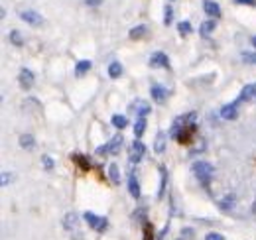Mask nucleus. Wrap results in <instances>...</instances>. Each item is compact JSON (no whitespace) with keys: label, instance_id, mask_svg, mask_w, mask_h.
I'll return each instance as SVG.
<instances>
[{"label":"nucleus","instance_id":"obj_11","mask_svg":"<svg viewBox=\"0 0 256 240\" xmlns=\"http://www.w3.org/2000/svg\"><path fill=\"white\" fill-rule=\"evenodd\" d=\"M150 94H152V98L154 100H158V102H164L166 98H168V89L166 87H162V85H154L152 89H150Z\"/></svg>","mask_w":256,"mask_h":240},{"label":"nucleus","instance_id":"obj_2","mask_svg":"<svg viewBox=\"0 0 256 240\" xmlns=\"http://www.w3.org/2000/svg\"><path fill=\"white\" fill-rule=\"evenodd\" d=\"M192 122H195V112L178 116L176 122L172 124V136H180L182 130H190V124H192Z\"/></svg>","mask_w":256,"mask_h":240},{"label":"nucleus","instance_id":"obj_25","mask_svg":"<svg viewBox=\"0 0 256 240\" xmlns=\"http://www.w3.org/2000/svg\"><path fill=\"white\" fill-rule=\"evenodd\" d=\"M10 42L14 44V46H22L24 44V40H22V34L20 32H10Z\"/></svg>","mask_w":256,"mask_h":240},{"label":"nucleus","instance_id":"obj_32","mask_svg":"<svg viewBox=\"0 0 256 240\" xmlns=\"http://www.w3.org/2000/svg\"><path fill=\"white\" fill-rule=\"evenodd\" d=\"M242 60L246 63H256V56H250V54H242Z\"/></svg>","mask_w":256,"mask_h":240},{"label":"nucleus","instance_id":"obj_5","mask_svg":"<svg viewBox=\"0 0 256 240\" xmlns=\"http://www.w3.org/2000/svg\"><path fill=\"white\" fill-rule=\"evenodd\" d=\"M20 16H22V20H24L26 24H30V26H34V28L44 26V16H42V14H38L36 10H24Z\"/></svg>","mask_w":256,"mask_h":240},{"label":"nucleus","instance_id":"obj_29","mask_svg":"<svg viewBox=\"0 0 256 240\" xmlns=\"http://www.w3.org/2000/svg\"><path fill=\"white\" fill-rule=\"evenodd\" d=\"M205 240H224L219 232H209L207 236H205Z\"/></svg>","mask_w":256,"mask_h":240},{"label":"nucleus","instance_id":"obj_30","mask_svg":"<svg viewBox=\"0 0 256 240\" xmlns=\"http://www.w3.org/2000/svg\"><path fill=\"white\" fill-rule=\"evenodd\" d=\"M166 24H172V6H166Z\"/></svg>","mask_w":256,"mask_h":240},{"label":"nucleus","instance_id":"obj_22","mask_svg":"<svg viewBox=\"0 0 256 240\" xmlns=\"http://www.w3.org/2000/svg\"><path fill=\"white\" fill-rule=\"evenodd\" d=\"M14 180H16V174H10V172H2V174H0V185H2V187L10 185Z\"/></svg>","mask_w":256,"mask_h":240},{"label":"nucleus","instance_id":"obj_17","mask_svg":"<svg viewBox=\"0 0 256 240\" xmlns=\"http://www.w3.org/2000/svg\"><path fill=\"white\" fill-rule=\"evenodd\" d=\"M240 98H242V100H246V98H256V83H252V85H246V87L242 89Z\"/></svg>","mask_w":256,"mask_h":240},{"label":"nucleus","instance_id":"obj_28","mask_svg":"<svg viewBox=\"0 0 256 240\" xmlns=\"http://www.w3.org/2000/svg\"><path fill=\"white\" fill-rule=\"evenodd\" d=\"M232 203H234V197H232V195H226L223 201H221V207H223V209H230Z\"/></svg>","mask_w":256,"mask_h":240},{"label":"nucleus","instance_id":"obj_12","mask_svg":"<svg viewBox=\"0 0 256 240\" xmlns=\"http://www.w3.org/2000/svg\"><path fill=\"white\" fill-rule=\"evenodd\" d=\"M20 148L22 150H34V146H36V138H34L32 134H20Z\"/></svg>","mask_w":256,"mask_h":240},{"label":"nucleus","instance_id":"obj_21","mask_svg":"<svg viewBox=\"0 0 256 240\" xmlns=\"http://www.w3.org/2000/svg\"><path fill=\"white\" fill-rule=\"evenodd\" d=\"M112 124H114V128L122 130V128H126L128 118L126 116H122V114H114V116H112Z\"/></svg>","mask_w":256,"mask_h":240},{"label":"nucleus","instance_id":"obj_1","mask_svg":"<svg viewBox=\"0 0 256 240\" xmlns=\"http://www.w3.org/2000/svg\"><path fill=\"white\" fill-rule=\"evenodd\" d=\"M192 170L193 174H195V178L199 181H203V183H207V181L213 178V166L209 162H195Z\"/></svg>","mask_w":256,"mask_h":240},{"label":"nucleus","instance_id":"obj_7","mask_svg":"<svg viewBox=\"0 0 256 240\" xmlns=\"http://www.w3.org/2000/svg\"><path fill=\"white\" fill-rule=\"evenodd\" d=\"M77 226H79V214L73 212V210H69L64 216V228L65 230H75Z\"/></svg>","mask_w":256,"mask_h":240},{"label":"nucleus","instance_id":"obj_31","mask_svg":"<svg viewBox=\"0 0 256 240\" xmlns=\"http://www.w3.org/2000/svg\"><path fill=\"white\" fill-rule=\"evenodd\" d=\"M138 112H140V116H144V114L150 112V106H148V104H140V106H138Z\"/></svg>","mask_w":256,"mask_h":240},{"label":"nucleus","instance_id":"obj_8","mask_svg":"<svg viewBox=\"0 0 256 240\" xmlns=\"http://www.w3.org/2000/svg\"><path fill=\"white\" fill-rule=\"evenodd\" d=\"M203 10L211 16V18H219L221 16V6L213 0H203Z\"/></svg>","mask_w":256,"mask_h":240},{"label":"nucleus","instance_id":"obj_6","mask_svg":"<svg viewBox=\"0 0 256 240\" xmlns=\"http://www.w3.org/2000/svg\"><path fill=\"white\" fill-rule=\"evenodd\" d=\"M146 154V146L140 142V140H134L132 146H130V162L132 164H138Z\"/></svg>","mask_w":256,"mask_h":240},{"label":"nucleus","instance_id":"obj_13","mask_svg":"<svg viewBox=\"0 0 256 240\" xmlns=\"http://www.w3.org/2000/svg\"><path fill=\"white\" fill-rule=\"evenodd\" d=\"M120 146H122V136L116 134V136L106 144V152H108V154H118V152H120Z\"/></svg>","mask_w":256,"mask_h":240},{"label":"nucleus","instance_id":"obj_3","mask_svg":"<svg viewBox=\"0 0 256 240\" xmlns=\"http://www.w3.org/2000/svg\"><path fill=\"white\" fill-rule=\"evenodd\" d=\"M85 220L89 222V226H93L98 232H104L106 226H108V220L104 216H98V214H93V212H85Z\"/></svg>","mask_w":256,"mask_h":240},{"label":"nucleus","instance_id":"obj_15","mask_svg":"<svg viewBox=\"0 0 256 240\" xmlns=\"http://www.w3.org/2000/svg\"><path fill=\"white\" fill-rule=\"evenodd\" d=\"M215 26H217V24H215V20H207V22H203V24H201V28H199V34L205 38V36H209L211 32L215 30Z\"/></svg>","mask_w":256,"mask_h":240},{"label":"nucleus","instance_id":"obj_33","mask_svg":"<svg viewBox=\"0 0 256 240\" xmlns=\"http://www.w3.org/2000/svg\"><path fill=\"white\" fill-rule=\"evenodd\" d=\"M236 4H248V6H256V0H234Z\"/></svg>","mask_w":256,"mask_h":240},{"label":"nucleus","instance_id":"obj_14","mask_svg":"<svg viewBox=\"0 0 256 240\" xmlns=\"http://www.w3.org/2000/svg\"><path fill=\"white\" fill-rule=\"evenodd\" d=\"M154 150H156V154H162V152L166 150V134L164 132L156 134V138H154Z\"/></svg>","mask_w":256,"mask_h":240},{"label":"nucleus","instance_id":"obj_4","mask_svg":"<svg viewBox=\"0 0 256 240\" xmlns=\"http://www.w3.org/2000/svg\"><path fill=\"white\" fill-rule=\"evenodd\" d=\"M242 102V98L238 96L234 102H230V104H224L223 108H221V118L224 120H234L238 116V104Z\"/></svg>","mask_w":256,"mask_h":240},{"label":"nucleus","instance_id":"obj_26","mask_svg":"<svg viewBox=\"0 0 256 240\" xmlns=\"http://www.w3.org/2000/svg\"><path fill=\"white\" fill-rule=\"evenodd\" d=\"M178 30H180L182 36H188V34H192V24H190V22H180Z\"/></svg>","mask_w":256,"mask_h":240},{"label":"nucleus","instance_id":"obj_18","mask_svg":"<svg viewBox=\"0 0 256 240\" xmlns=\"http://www.w3.org/2000/svg\"><path fill=\"white\" fill-rule=\"evenodd\" d=\"M89 69H91V61H79L77 67H75V75L81 77V75H85Z\"/></svg>","mask_w":256,"mask_h":240},{"label":"nucleus","instance_id":"obj_16","mask_svg":"<svg viewBox=\"0 0 256 240\" xmlns=\"http://www.w3.org/2000/svg\"><path fill=\"white\" fill-rule=\"evenodd\" d=\"M108 75H110L112 79H116V77H120V75H122V65H120L118 61H114V63H110V65H108Z\"/></svg>","mask_w":256,"mask_h":240},{"label":"nucleus","instance_id":"obj_24","mask_svg":"<svg viewBox=\"0 0 256 240\" xmlns=\"http://www.w3.org/2000/svg\"><path fill=\"white\" fill-rule=\"evenodd\" d=\"M142 36H146V26H136L130 30V38L132 40H140Z\"/></svg>","mask_w":256,"mask_h":240},{"label":"nucleus","instance_id":"obj_34","mask_svg":"<svg viewBox=\"0 0 256 240\" xmlns=\"http://www.w3.org/2000/svg\"><path fill=\"white\" fill-rule=\"evenodd\" d=\"M87 2V6H100L102 4V0H85Z\"/></svg>","mask_w":256,"mask_h":240},{"label":"nucleus","instance_id":"obj_35","mask_svg":"<svg viewBox=\"0 0 256 240\" xmlns=\"http://www.w3.org/2000/svg\"><path fill=\"white\" fill-rule=\"evenodd\" d=\"M252 46H254V48H256V36H254V38H252Z\"/></svg>","mask_w":256,"mask_h":240},{"label":"nucleus","instance_id":"obj_9","mask_svg":"<svg viewBox=\"0 0 256 240\" xmlns=\"http://www.w3.org/2000/svg\"><path fill=\"white\" fill-rule=\"evenodd\" d=\"M18 79H20V85L24 87V89H30L34 85V73L30 69H20V75H18Z\"/></svg>","mask_w":256,"mask_h":240},{"label":"nucleus","instance_id":"obj_23","mask_svg":"<svg viewBox=\"0 0 256 240\" xmlns=\"http://www.w3.org/2000/svg\"><path fill=\"white\" fill-rule=\"evenodd\" d=\"M108 178L112 180V183H120V176H118L116 164H108Z\"/></svg>","mask_w":256,"mask_h":240},{"label":"nucleus","instance_id":"obj_19","mask_svg":"<svg viewBox=\"0 0 256 240\" xmlns=\"http://www.w3.org/2000/svg\"><path fill=\"white\" fill-rule=\"evenodd\" d=\"M144 130H146V118L140 116V118L136 120V124H134V134H136V138H140V136L144 134Z\"/></svg>","mask_w":256,"mask_h":240},{"label":"nucleus","instance_id":"obj_20","mask_svg":"<svg viewBox=\"0 0 256 240\" xmlns=\"http://www.w3.org/2000/svg\"><path fill=\"white\" fill-rule=\"evenodd\" d=\"M128 189H130V193H132V197H134V199H138V197H140V187H138L136 178H130V180H128Z\"/></svg>","mask_w":256,"mask_h":240},{"label":"nucleus","instance_id":"obj_27","mask_svg":"<svg viewBox=\"0 0 256 240\" xmlns=\"http://www.w3.org/2000/svg\"><path fill=\"white\" fill-rule=\"evenodd\" d=\"M42 164H44L46 170H54V160L50 156H42Z\"/></svg>","mask_w":256,"mask_h":240},{"label":"nucleus","instance_id":"obj_10","mask_svg":"<svg viewBox=\"0 0 256 240\" xmlns=\"http://www.w3.org/2000/svg\"><path fill=\"white\" fill-rule=\"evenodd\" d=\"M150 65L152 67H170V61H168V56L166 54H162V52H156L152 58H150Z\"/></svg>","mask_w":256,"mask_h":240}]
</instances>
